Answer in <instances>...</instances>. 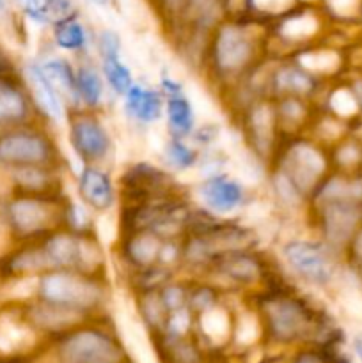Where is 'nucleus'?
Wrapping results in <instances>:
<instances>
[{"label":"nucleus","instance_id":"nucleus-1","mask_svg":"<svg viewBox=\"0 0 362 363\" xmlns=\"http://www.w3.org/2000/svg\"><path fill=\"white\" fill-rule=\"evenodd\" d=\"M121 358L119 347L98 332L75 333L60 347L64 363H119Z\"/></svg>","mask_w":362,"mask_h":363},{"label":"nucleus","instance_id":"nucleus-2","mask_svg":"<svg viewBox=\"0 0 362 363\" xmlns=\"http://www.w3.org/2000/svg\"><path fill=\"white\" fill-rule=\"evenodd\" d=\"M284 255L291 268L297 269L309 282L327 284L332 279V262L318 245L307 243V241H293V243L286 245Z\"/></svg>","mask_w":362,"mask_h":363},{"label":"nucleus","instance_id":"nucleus-3","mask_svg":"<svg viewBox=\"0 0 362 363\" xmlns=\"http://www.w3.org/2000/svg\"><path fill=\"white\" fill-rule=\"evenodd\" d=\"M41 293L52 303L60 307H89L98 300V289L92 284L71 275L46 277Z\"/></svg>","mask_w":362,"mask_h":363},{"label":"nucleus","instance_id":"nucleus-4","mask_svg":"<svg viewBox=\"0 0 362 363\" xmlns=\"http://www.w3.org/2000/svg\"><path fill=\"white\" fill-rule=\"evenodd\" d=\"M325 170V160L311 145H295L286 158V176L300 191L309 190Z\"/></svg>","mask_w":362,"mask_h":363},{"label":"nucleus","instance_id":"nucleus-5","mask_svg":"<svg viewBox=\"0 0 362 363\" xmlns=\"http://www.w3.org/2000/svg\"><path fill=\"white\" fill-rule=\"evenodd\" d=\"M325 234L332 243L343 245L357 227L361 211L353 201L329 202L325 208Z\"/></svg>","mask_w":362,"mask_h":363},{"label":"nucleus","instance_id":"nucleus-6","mask_svg":"<svg viewBox=\"0 0 362 363\" xmlns=\"http://www.w3.org/2000/svg\"><path fill=\"white\" fill-rule=\"evenodd\" d=\"M46 158V145L39 137L14 133L0 138V162L38 163Z\"/></svg>","mask_w":362,"mask_h":363},{"label":"nucleus","instance_id":"nucleus-7","mask_svg":"<svg viewBox=\"0 0 362 363\" xmlns=\"http://www.w3.org/2000/svg\"><path fill=\"white\" fill-rule=\"evenodd\" d=\"M268 318L277 339L291 340L302 335L307 326L304 311L290 300H277L268 305Z\"/></svg>","mask_w":362,"mask_h":363},{"label":"nucleus","instance_id":"nucleus-8","mask_svg":"<svg viewBox=\"0 0 362 363\" xmlns=\"http://www.w3.org/2000/svg\"><path fill=\"white\" fill-rule=\"evenodd\" d=\"M251 43L241 30L234 27H226L219 35L216 43V57L220 66L226 69H238L251 57Z\"/></svg>","mask_w":362,"mask_h":363},{"label":"nucleus","instance_id":"nucleus-9","mask_svg":"<svg viewBox=\"0 0 362 363\" xmlns=\"http://www.w3.org/2000/svg\"><path fill=\"white\" fill-rule=\"evenodd\" d=\"M199 197L206 208L216 213H229L240 204L241 191L236 183L224 179H209L199 190Z\"/></svg>","mask_w":362,"mask_h":363},{"label":"nucleus","instance_id":"nucleus-10","mask_svg":"<svg viewBox=\"0 0 362 363\" xmlns=\"http://www.w3.org/2000/svg\"><path fill=\"white\" fill-rule=\"evenodd\" d=\"M28 84H31L32 94H34L38 105L48 113L52 119L60 121L62 119V105H60L59 98L55 94V87L50 84L48 78L41 71V67L31 66L27 69Z\"/></svg>","mask_w":362,"mask_h":363},{"label":"nucleus","instance_id":"nucleus-11","mask_svg":"<svg viewBox=\"0 0 362 363\" xmlns=\"http://www.w3.org/2000/svg\"><path fill=\"white\" fill-rule=\"evenodd\" d=\"M73 138L78 151L91 156V158H99L109 149V137L103 131V128L92 121H80V123L75 124Z\"/></svg>","mask_w":362,"mask_h":363},{"label":"nucleus","instance_id":"nucleus-12","mask_svg":"<svg viewBox=\"0 0 362 363\" xmlns=\"http://www.w3.org/2000/svg\"><path fill=\"white\" fill-rule=\"evenodd\" d=\"M11 220L21 233H34L48 223V209L38 201H18L11 206Z\"/></svg>","mask_w":362,"mask_h":363},{"label":"nucleus","instance_id":"nucleus-13","mask_svg":"<svg viewBox=\"0 0 362 363\" xmlns=\"http://www.w3.org/2000/svg\"><path fill=\"white\" fill-rule=\"evenodd\" d=\"M82 194L85 201L98 209H106L112 204V186L109 177L99 170H84L82 174Z\"/></svg>","mask_w":362,"mask_h":363},{"label":"nucleus","instance_id":"nucleus-14","mask_svg":"<svg viewBox=\"0 0 362 363\" xmlns=\"http://www.w3.org/2000/svg\"><path fill=\"white\" fill-rule=\"evenodd\" d=\"M126 106L141 121H155L162 113V101L158 96L142 87L130 89L126 96Z\"/></svg>","mask_w":362,"mask_h":363},{"label":"nucleus","instance_id":"nucleus-15","mask_svg":"<svg viewBox=\"0 0 362 363\" xmlns=\"http://www.w3.org/2000/svg\"><path fill=\"white\" fill-rule=\"evenodd\" d=\"M80 241H75L73 238L67 236H57L48 243L46 257H48V262H53V264H80Z\"/></svg>","mask_w":362,"mask_h":363},{"label":"nucleus","instance_id":"nucleus-16","mask_svg":"<svg viewBox=\"0 0 362 363\" xmlns=\"http://www.w3.org/2000/svg\"><path fill=\"white\" fill-rule=\"evenodd\" d=\"M25 113V101L20 92L7 82L0 80V123L20 119Z\"/></svg>","mask_w":362,"mask_h":363},{"label":"nucleus","instance_id":"nucleus-17","mask_svg":"<svg viewBox=\"0 0 362 363\" xmlns=\"http://www.w3.org/2000/svg\"><path fill=\"white\" fill-rule=\"evenodd\" d=\"M41 71L48 78L50 84L55 89L62 91L64 94H70V98H75V82L70 73V66L60 59H52L43 64Z\"/></svg>","mask_w":362,"mask_h":363},{"label":"nucleus","instance_id":"nucleus-18","mask_svg":"<svg viewBox=\"0 0 362 363\" xmlns=\"http://www.w3.org/2000/svg\"><path fill=\"white\" fill-rule=\"evenodd\" d=\"M187 98L190 106L194 108L195 116L201 117L202 121H209L213 123L215 119H219V110H216L215 103L209 98L208 92L197 84H188L187 85Z\"/></svg>","mask_w":362,"mask_h":363},{"label":"nucleus","instance_id":"nucleus-19","mask_svg":"<svg viewBox=\"0 0 362 363\" xmlns=\"http://www.w3.org/2000/svg\"><path fill=\"white\" fill-rule=\"evenodd\" d=\"M35 321L45 328H64V326L75 325L78 321V314L71 307H55V308H39L35 311Z\"/></svg>","mask_w":362,"mask_h":363},{"label":"nucleus","instance_id":"nucleus-20","mask_svg":"<svg viewBox=\"0 0 362 363\" xmlns=\"http://www.w3.org/2000/svg\"><path fill=\"white\" fill-rule=\"evenodd\" d=\"M233 170L238 179L247 184H256L261 179L259 163L241 147H236L233 151Z\"/></svg>","mask_w":362,"mask_h":363},{"label":"nucleus","instance_id":"nucleus-21","mask_svg":"<svg viewBox=\"0 0 362 363\" xmlns=\"http://www.w3.org/2000/svg\"><path fill=\"white\" fill-rule=\"evenodd\" d=\"M362 197V186L358 183H346L343 179H332L322 191V199L329 202L358 201Z\"/></svg>","mask_w":362,"mask_h":363},{"label":"nucleus","instance_id":"nucleus-22","mask_svg":"<svg viewBox=\"0 0 362 363\" xmlns=\"http://www.w3.org/2000/svg\"><path fill=\"white\" fill-rule=\"evenodd\" d=\"M169 123L176 133H187L192 128V106L181 98H172L167 103Z\"/></svg>","mask_w":362,"mask_h":363},{"label":"nucleus","instance_id":"nucleus-23","mask_svg":"<svg viewBox=\"0 0 362 363\" xmlns=\"http://www.w3.org/2000/svg\"><path fill=\"white\" fill-rule=\"evenodd\" d=\"M300 64L309 71L332 73L339 66V55L336 52H311L300 57Z\"/></svg>","mask_w":362,"mask_h":363},{"label":"nucleus","instance_id":"nucleus-24","mask_svg":"<svg viewBox=\"0 0 362 363\" xmlns=\"http://www.w3.org/2000/svg\"><path fill=\"white\" fill-rule=\"evenodd\" d=\"M252 131H254L256 142L261 149H268L272 140V112L268 106H259L252 113Z\"/></svg>","mask_w":362,"mask_h":363},{"label":"nucleus","instance_id":"nucleus-25","mask_svg":"<svg viewBox=\"0 0 362 363\" xmlns=\"http://www.w3.org/2000/svg\"><path fill=\"white\" fill-rule=\"evenodd\" d=\"M202 330H204L206 335L213 340H222L226 339L227 332H229V321H227V315L224 311L219 308H209L202 315Z\"/></svg>","mask_w":362,"mask_h":363},{"label":"nucleus","instance_id":"nucleus-26","mask_svg":"<svg viewBox=\"0 0 362 363\" xmlns=\"http://www.w3.org/2000/svg\"><path fill=\"white\" fill-rule=\"evenodd\" d=\"M105 73L109 78L110 85L116 89L117 92H124L130 89L131 84V74L128 71V67L117 59V55L106 57L105 59Z\"/></svg>","mask_w":362,"mask_h":363},{"label":"nucleus","instance_id":"nucleus-27","mask_svg":"<svg viewBox=\"0 0 362 363\" xmlns=\"http://www.w3.org/2000/svg\"><path fill=\"white\" fill-rule=\"evenodd\" d=\"M124 48H126L128 57H130L135 66L144 71L151 69V64L155 59H153V48L148 43H144L138 38H128Z\"/></svg>","mask_w":362,"mask_h":363},{"label":"nucleus","instance_id":"nucleus-28","mask_svg":"<svg viewBox=\"0 0 362 363\" xmlns=\"http://www.w3.org/2000/svg\"><path fill=\"white\" fill-rule=\"evenodd\" d=\"M318 28V23L312 16H298L293 20L286 21L284 27L280 28V34L287 39H302L312 35Z\"/></svg>","mask_w":362,"mask_h":363},{"label":"nucleus","instance_id":"nucleus-29","mask_svg":"<svg viewBox=\"0 0 362 363\" xmlns=\"http://www.w3.org/2000/svg\"><path fill=\"white\" fill-rule=\"evenodd\" d=\"M277 85L284 91H290V92H297V94H302V92H307L311 89V82L309 78L305 77L304 73L297 69H283L277 77Z\"/></svg>","mask_w":362,"mask_h":363},{"label":"nucleus","instance_id":"nucleus-30","mask_svg":"<svg viewBox=\"0 0 362 363\" xmlns=\"http://www.w3.org/2000/svg\"><path fill=\"white\" fill-rule=\"evenodd\" d=\"M78 87H80L82 96L87 103L94 105L102 98V82H99L98 74L91 69H82L80 77H78Z\"/></svg>","mask_w":362,"mask_h":363},{"label":"nucleus","instance_id":"nucleus-31","mask_svg":"<svg viewBox=\"0 0 362 363\" xmlns=\"http://www.w3.org/2000/svg\"><path fill=\"white\" fill-rule=\"evenodd\" d=\"M131 257L141 264H149L158 254V241L151 236H141L131 243Z\"/></svg>","mask_w":362,"mask_h":363},{"label":"nucleus","instance_id":"nucleus-32","mask_svg":"<svg viewBox=\"0 0 362 363\" xmlns=\"http://www.w3.org/2000/svg\"><path fill=\"white\" fill-rule=\"evenodd\" d=\"M330 106H332L334 112H336L337 116L348 117L353 116V113L357 112L358 103L357 99H355L353 92L348 91V89H339V91L334 92L332 98H330Z\"/></svg>","mask_w":362,"mask_h":363},{"label":"nucleus","instance_id":"nucleus-33","mask_svg":"<svg viewBox=\"0 0 362 363\" xmlns=\"http://www.w3.org/2000/svg\"><path fill=\"white\" fill-rule=\"evenodd\" d=\"M57 43H59L62 48H78V46L84 45L85 35L84 28L78 23H67L62 25L60 28H57Z\"/></svg>","mask_w":362,"mask_h":363},{"label":"nucleus","instance_id":"nucleus-34","mask_svg":"<svg viewBox=\"0 0 362 363\" xmlns=\"http://www.w3.org/2000/svg\"><path fill=\"white\" fill-rule=\"evenodd\" d=\"M226 272L229 273L233 279L238 280H252L258 277V266L248 259H234V261L227 262Z\"/></svg>","mask_w":362,"mask_h":363},{"label":"nucleus","instance_id":"nucleus-35","mask_svg":"<svg viewBox=\"0 0 362 363\" xmlns=\"http://www.w3.org/2000/svg\"><path fill=\"white\" fill-rule=\"evenodd\" d=\"M165 155L169 156L174 165L183 167V169H188L194 163V152L187 145L180 144V142H169L165 147Z\"/></svg>","mask_w":362,"mask_h":363},{"label":"nucleus","instance_id":"nucleus-36","mask_svg":"<svg viewBox=\"0 0 362 363\" xmlns=\"http://www.w3.org/2000/svg\"><path fill=\"white\" fill-rule=\"evenodd\" d=\"M14 4L35 23L48 21V16H46V0H14Z\"/></svg>","mask_w":362,"mask_h":363},{"label":"nucleus","instance_id":"nucleus-37","mask_svg":"<svg viewBox=\"0 0 362 363\" xmlns=\"http://www.w3.org/2000/svg\"><path fill=\"white\" fill-rule=\"evenodd\" d=\"M259 335V325L256 321L254 315L247 314L240 319L236 330V339L240 340L241 344H252Z\"/></svg>","mask_w":362,"mask_h":363},{"label":"nucleus","instance_id":"nucleus-38","mask_svg":"<svg viewBox=\"0 0 362 363\" xmlns=\"http://www.w3.org/2000/svg\"><path fill=\"white\" fill-rule=\"evenodd\" d=\"M96 233H98V238L103 243H112L117 236L116 218L112 215H109V213L99 215L98 220H96Z\"/></svg>","mask_w":362,"mask_h":363},{"label":"nucleus","instance_id":"nucleus-39","mask_svg":"<svg viewBox=\"0 0 362 363\" xmlns=\"http://www.w3.org/2000/svg\"><path fill=\"white\" fill-rule=\"evenodd\" d=\"M341 303H343V307L346 308L350 314H358V312H362L361 293L351 289V287H348V289H344L343 293H341Z\"/></svg>","mask_w":362,"mask_h":363},{"label":"nucleus","instance_id":"nucleus-40","mask_svg":"<svg viewBox=\"0 0 362 363\" xmlns=\"http://www.w3.org/2000/svg\"><path fill=\"white\" fill-rule=\"evenodd\" d=\"M275 186H277V191H279L280 197H283L286 202L293 204V202L298 201V188L295 186L293 183H291L290 177H287V176L277 177Z\"/></svg>","mask_w":362,"mask_h":363},{"label":"nucleus","instance_id":"nucleus-41","mask_svg":"<svg viewBox=\"0 0 362 363\" xmlns=\"http://www.w3.org/2000/svg\"><path fill=\"white\" fill-rule=\"evenodd\" d=\"M71 6L67 0H46V16L53 20H62L70 14Z\"/></svg>","mask_w":362,"mask_h":363},{"label":"nucleus","instance_id":"nucleus-42","mask_svg":"<svg viewBox=\"0 0 362 363\" xmlns=\"http://www.w3.org/2000/svg\"><path fill=\"white\" fill-rule=\"evenodd\" d=\"M99 48H102V53L105 55V59L106 57L117 55V52H119V39H117V35L114 32H103L102 39H99Z\"/></svg>","mask_w":362,"mask_h":363},{"label":"nucleus","instance_id":"nucleus-43","mask_svg":"<svg viewBox=\"0 0 362 363\" xmlns=\"http://www.w3.org/2000/svg\"><path fill=\"white\" fill-rule=\"evenodd\" d=\"M188 325H190V318H188L187 311H177L176 314L170 318L169 321V330L174 333V335H183L187 332Z\"/></svg>","mask_w":362,"mask_h":363},{"label":"nucleus","instance_id":"nucleus-44","mask_svg":"<svg viewBox=\"0 0 362 363\" xmlns=\"http://www.w3.org/2000/svg\"><path fill=\"white\" fill-rule=\"evenodd\" d=\"M266 216H268V206L263 204V202H254L245 213V220L248 223H261L265 222Z\"/></svg>","mask_w":362,"mask_h":363},{"label":"nucleus","instance_id":"nucleus-45","mask_svg":"<svg viewBox=\"0 0 362 363\" xmlns=\"http://www.w3.org/2000/svg\"><path fill=\"white\" fill-rule=\"evenodd\" d=\"M148 140H149V145H151V147L158 152L165 151L167 144H169L165 138V133H163V130H160V128H153V130L149 131Z\"/></svg>","mask_w":362,"mask_h":363},{"label":"nucleus","instance_id":"nucleus-46","mask_svg":"<svg viewBox=\"0 0 362 363\" xmlns=\"http://www.w3.org/2000/svg\"><path fill=\"white\" fill-rule=\"evenodd\" d=\"M163 300H165L167 307L172 308V311H177L181 307V301H183V293L177 287H170V289L165 291Z\"/></svg>","mask_w":362,"mask_h":363},{"label":"nucleus","instance_id":"nucleus-47","mask_svg":"<svg viewBox=\"0 0 362 363\" xmlns=\"http://www.w3.org/2000/svg\"><path fill=\"white\" fill-rule=\"evenodd\" d=\"M357 160H358V151L353 147V145H346V147H343V151L339 152V162H343L344 165L355 163Z\"/></svg>","mask_w":362,"mask_h":363},{"label":"nucleus","instance_id":"nucleus-48","mask_svg":"<svg viewBox=\"0 0 362 363\" xmlns=\"http://www.w3.org/2000/svg\"><path fill=\"white\" fill-rule=\"evenodd\" d=\"M21 179H23V183L32 184V186H39V184H43L45 177H43V174L38 172V170H27V172L21 176Z\"/></svg>","mask_w":362,"mask_h":363},{"label":"nucleus","instance_id":"nucleus-49","mask_svg":"<svg viewBox=\"0 0 362 363\" xmlns=\"http://www.w3.org/2000/svg\"><path fill=\"white\" fill-rule=\"evenodd\" d=\"M355 6H357V0H334V7L337 13L348 14L351 9H355Z\"/></svg>","mask_w":362,"mask_h":363},{"label":"nucleus","instance_id":"nucleus-50","mask_svg":"<svg viewBox=\"0 0 362 363\" xmlns=\"http://www.w3.org/2000/svg\"><path fill=\"white\" fill-rule=\"evenodd\" d=\"M284 113H287V116H291L293 117V119H298V117L302 116V106L298 105V103H295V101H287V103H284Z\"/></svg>","mask_w":362,"mask_h":363},{"label":"nucleus","instance_id":"nucleus-51","mask_svg":"<svg viewBox=\"0 0 362 363\" xmlns=\"http://www.w3.org/2000/svg\"><path fill=\"white\" fill-rule=\"evenodd\" d=\"M194 6L201 14H208L209 9H213L215 6V0H194Z\"/></svg>","mask_w":362,"mask_h":363},{"label":"nucleus","instance_id":"nucleus-52","mask_svg":"<svg viewBox=\"0 0 362 363\" xmlns=\"http://www.w3.org/2000/svg\"><path fill=\"white\" fill-rule=\"evenodd\" d=\"M295 363H327V362L323 360L322 357H318V354L305 353V354H302V357H298Z\"/></svg>","mask_w":362,"mask_h":363},{"label":"nucleus","instance_id":"nucleus-53","mask_svg":"<svg viewBox=\"0 0 362 363\" xmlns=\"http://www.w3.org/2000/svg\"><path fill=\"white\" fill-rule=\"evenodd\" d=\"M353 250H355V255H357L358 261L362 262V230L357 234V238H355V241H353Z\"/></svg>","mask_w":362,"mask_h":363},{"label":"nucleus","instance_id":"nucleus-54","mask_svg":"<svg viewBox=\"0 0 362 363\" xmlns=\"http://www.w3.org/2000/svg\"><path fill=\"white\" fill-rule=\"evenodd\" d=\"M355 94V99H357L358 105L362 106V80H357L353 85V91H351Z\"/></svg>","mask_w":362,"mask_h":363},{"label":"nucleus","instance_id":"nucleus-55","mask_svg":"<svg viewBox=\"0 0 362 363\" xmlns=\"http://www.w3.org/2000/svg\"><path fill=\"white\" fill-rule=\"evenodd\" d=\"M280 0H256V6L258 7H272L279 6Z\"/></svg>","mask_w":362,"mask_h":363},{"label":"nucleus","instance_id":"nucleus-56","mask_svg":"<svg viewBox=\"0 0 362 363\" xmlns=\"http://www.w3.org/2000/svg\"><path fill=\"white\" fill-rule=\"evenodd\" d=\"M355 353H357V357L361 358V362H362V337L361 339L355 340Z\"/></svg>","mask_w":362,"mask_h":363},{"label":"nucleus","instance_id":"nucleus-57","mask_svg":"<svg viewBox=\"0 0 362 363\" xmlns=\"http://www.w3.org/2000/svg\"><path fill=\"white\" fill-rule=\"evenodd\" d=\"M167 2H169L172 7H177L181 2H183V0H167Z\"/></svg>","mask_w":362,"mask_h":363},{"label":"nucleus","instance_id":"nucleus-58","mask_svg":"<svg viewBox=\"0 0 362 363\" xmlns=\"http://www.w3.org/2000/svg\"><path fill=\"white\" fill-rule=\"evenodd\" d=\"M6 11V0H0V13H4Z\"/></svg>","mask_w":362,"mask_h":363},{"label":"nucleus","instance_id":"nucleus-59","mask_svg":"<svg viewBox=\"0 0 362 363\" xmlns=\"http://www.w3.org/2000/svg\"><path fill=\"white\" fill-rule=\"evenodd\" d=\"M94 4H98V6H106V0H92Z\"/></svg>","mask_w":362,"mask_h":363}]
</instances>
